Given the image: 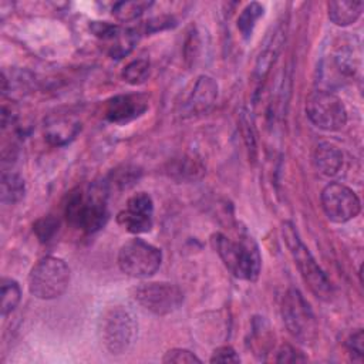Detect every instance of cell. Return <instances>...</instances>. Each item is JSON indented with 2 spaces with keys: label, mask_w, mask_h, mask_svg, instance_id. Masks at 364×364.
Wrapping results in <instances>:
<instances>
[{
  "label": "cell",
  "mask_w": 364,
  "mask_h": 364,
  "mask_svg": "<svg viewBox=\"0 0 364 364\" xmlns=\"http://www.w3.org/2000/svg\"><path fill=\"white\" fill-rule=\"evenodd\" d=\"M210 242L226 269L235 277L247 282L257 280L262 269V256L257 243L246 230H240L233 237L218 232L212 235Z\"/></svg>",
  "instance_id": "cell-1"
},
{
  "label": "cell",
  "mask_w": 364,
  "mask_h": 364,
  "mask_svg": "<svg viewBox=\"0 0 364 364\" xmlns=\"http://www.w3.org/2000/svg\"><path fill=\"white\" fill-rule=\"evenodd\" d=\"M108 196L109 189L105 181L94 182L85 193L80 188L71 191L65 203L67 220L85 233L100 230L108 220Z\"/></svg>",
  "instance_id": "cell-2"
},
{
  "label": "cell",
  "mask_w": 364,
  "mask_h": 364,
  "mask_svg": "<svg viewBox=\"0 0 364 364\" xmlns=\"http://www.w3.org/2000/svg\"><path fill=\"white\" fill-rule=\"evenodd\" d=\"M138 336L135 314L125 306L107 307L98 320V337L104 348L114 354H125Z\"/></svg>",
  "instance_id": "cell-3"
},
{
  "label": "cell",
  "mask_w": 364,
  "mask_h": 364,
  "mask_svg": "<svg viewBox=\"0 0 364 364\" xmlns=\"http://www.w3.org/2000/svg\"><path fill=\"white\" fill-rule=\"evenodd\" d=\"M282 235L283 240L286 242V246L294 260V264L297 266L303 280L309 286V289L313 291L314 296H317L321 300H330L333 296V286L326 273L321 270V267L317 264L316 259L310 253L309 247L301 242L299 232L296 226L291 222H284L282 226Z\"/></svg>",
  "instance_id": "cell-4"
},
{
  "label": "cell",
  "mask_w": 364,
  "mask_h": 364,
  "mask_svg": "<svg viewBox=\"0 0 364 364\" xmlns=\"http://www.w3.org/2000/svg\"><path fill=\"white\" fill-rule=\"evenodd\" d=\"M71 273L67 263L55 256L40 259L28 274V291L40 300L61 297L70 286Z\"/></svg>",
  "instance_id": "cell-5"
},
{
  "label": "cell",
  "mask_w": 364,
  "mask_h": 364,
  "mask_svg": "<svg viewBox=\"0 0 364 364\" xmlns=\"http://www.w3.org/2000/svg\"><path fill=\"white\" fill-rule=\"evenodd\" d=\"M282 317L287 331L299 343L311 344L317 338L316 316L297 289H289L282 303Z\"/></svg>",
  "instance_id": "cell-6"
},
{
  "label": "cell",
  "mask_w": 364,
  "mask_h": 364,
  "mask_svg": "<svg viewBox=\"0 0 364 364\" xmlns=\"http://www.w3.org/2000/svg\"><path fill=\"white\" fill-rule=\"evenodd\" d=\"M161 250L138 237L125 242L118 252V266L121 272L134 279L154 276L161 267Z\"/></svg>",
  "instance_id": "cell-7"
},
{
  "label": "cell",
  "mask_w": 364,
  "mask_h": 364,
  "mask_svg": "<svg viewBox=\"0 0 364 364\" xmlns=\"http://www.w3.org/2000/svg\"><path fill=\"white\" fill-rule=\"evenodd\" d=\"M306 115L323 131H340L347 124V109L343 100L330 90H314L306 100Z\"/></svg>",
  "instance_id": "cell-8"
},
{
  "label": "cell",
  "mask_w": 364,
  "mask_h": 364,
  "mask_svg": "<svg viewBox=\"0 0 364 364\" xmlns=\"http://www.w3.org/2000/svg\"><path fill=\"white\" fill-rule=\"evenodd\" d=\"M135 301L155 316H168L183 303V291L169 282L141 283L132 291Z\"/></svg>",
  "instance_id": "cell-9"
},
{
  "label": "cell",
  "mask_w": 364,
  "mask_h": 364,
  "mask_svg": "<svg viewBox=\"0 0 364 364\" xmlns=\"http://www.w3.org/2000/svg\"><path fill=\"white\" fill-rule=\"evenodd\" d=\"M320 200L326 216L334 223H346L354 219L361 210V202L357 193L338 182L326 185L321 191Z\"/></svg>",
  "instance_id": "cell-10"
},
{
  "label": "cell",
  "mask_w": 364,
  "mask_h": 364,
  "mask_svg": "<svg viewBox=\"0 0 364 364\" xmlns=\"http://www.w3.org/2000/svg\"><path fill=\"white\" fill-rule=\"evenodd\" d=\"M117 223L129 233H146L154 225V200L146 192H136L128 198L125 209L118 212Z\"/></svg>",
  "instance_id": "cell-11"
},
{
  "label": "cell",
  "mask_w": 364,
  "mask_h": 364,
  "mask_svg": "<svg viewBox=\"0 0 364 364\" xmlns=\"http://www.w3.org/2000/svg\"><path fill=\"white\" fill-rule=\"evenodd\" d=\"M148 109V100L142 94H119L105 104V118L114 124H127Z\"/></svg>",
  "instance_id": "cell-12"
},
{
  "label": "cell",
  "mask_w": 364,
  "mask_h": 364,
  "mask_svg": "<svg viewBox=\"0 0 364 364\" xmlns=\"http://www.w3.org/2000/svg\"><path fill=\"white\" fill-rule=\"evenodd\" d=\"M219 94V87L215 78L210 75L202 74L199 75L193 85L192 90L185 101V112L189 115H202L206 114L216 102Z\"/></svg>",
  "instance_id": "cell-13"
},
{
  "label": "cell",
  "mask_w": 364,
  "mask_h": 364,
  "mask_svg": "<svg viewBox=\"0 0 364 364\" xmlns=\"http://www.w3.org/2000/svg\"><path fill=\"white\" fill-rule=\"evenodd\" d=\"M284 41H286V26L282 23L269 36V38L266 40V43L256 60L252 77H253V82L257 88L263 84L264 78L267 77L270 67L274 64L277 55L282 51V47L284 46Z\"/></svg>",
  "instance_id": "cell-14"
},
{
  "label": "cell",
  "mask_w": 364,
  "mask_h": 364,
  "mask_svg": "<svg viewBox=\"0 0 364 364\" xmlns=\"http://www.w3.org/2000/svg\"><path fill=\"white\" fill-rule=\"evenodd\" d=\"M81 124L73 117L54 115L44 122V136L51 145H65L80 132Z\"/></svg>",
  "instance_id": "cell-15"
},
{
  "label": "cell",
  "mask_w": 364,
  "mask_h": 364,
  "mask_svg": "<svg viewBox=\"0 0 364 364\" xmlns=\"http://www.w3.org/2000/svg\"><path fill=\"white\" fill-rule=\"evenodd\" d=\"M316 169L324 176H334L343 168L344 156L341 149L331 142H320L313 154Z\"/></svg>",
  "instance_id": "cell-16"
},
{
  "label": "cell",
  "mask_w": 364,
  "mask_h": 364,
  "mask_svg": "<svg viewBox=\"0 0 364 364\" xmlns=\"http://www.w3.org/2000/svg\"><path fill=\"white\" fill-rule=\"evenodd\" d=\"M364 1L361 0H338L327 3V14L331 23L340 27L354 24L363 14Z\"/></svg>",
  "instance_id": "cell-17"
},
{
  "label": "cell",
  "mask_w": 364,
  "mask_h": 364,
  "mask_svg": "<svg viewBox=\"0 0 364 364\" xmlns=\"http://www.w3.org/2000/svg\"><path fill=\"white\" fill-rule=\"evenodd\" d=\"M26 192L24 179L16 172H3L0 182L1 202L6 205H14L23 199Z\"/></svg>",
  "instance_id": "cell-18"
},
{
  "label": "cell",
  "mask_w": 364,
  "mask_h": 364,
  "mask_svg": "<svg viewBox=\"0 0 364 364\" xmlns=\"http://www.w3.org/2000/svg\"><path fill=\"white\" fill-rule=\"evenodd\" d=\"M141 175V171L135 166H122V168H118L115 171H112L108 178L105 179V183L109 189V192L112 189H117V191H124V189H128L131 188L139 178Z\"/></svg>",
  "instance_id": "cell-19"
},
{
  "label": "cell",
  "mask_w": 364,
  "mask_h": 364,
  "mask_svg": "<svg viewBox=\"0 0 364 364\" xmlns=\"http://www.w3.org/2000/svg\"><path fill=\"white\" fill-rule=\"evenodd\" d=\"M21 300V289L20 284L11 277L1 279V316L13 313Z\"/></svg>",
  "instance_id": "cell-20"
},
{
  "label": "cell",
  "mask_w": 364,
  "mask_h": 364,
  "mask_svg": "<svg viewBox=\"0 0 364 364\" xmlns=\"http://www.w3.org/2000/svg\"><path fill=\"white\" fill-rule=\"evenodd\" d=\"M169 173L181 181H192L198 179L203 173V166L198 159L192 156H182L171 165Z\"/></svg>",
  "instance_id": "cell-21"
},
{
  "label": "cell",
  "mask_w": 364,
  "mask_h": 364,
  "mask_svg": "<svg viewBox=\"0 0 364 364\" xmlns=\"http://www.w3.org/2000/svg\"><path fill=\"white\" fill-rule=\"evenodd\" d=\"M151 6H152V1H145V0L119 1L112 6V16L119 21H132L139 16H142Z\"/></svg>",
  "instance_id": "cell-22"
},
{
  "label": "cell",
  "mask_w": 364,
  "mask_h": 364,
  "mask_svg": "<svg viewBox=\"0 0 364 364\" xmlns=\"http://www.w3.org/2000/svg\"><path fill=\"white\" fill-rule=\"evenodd\" d=\"M264 7L260 3H250L247 4L237 17V28L243 38H249L256 27V23L263 16Z\"/></svg>",
  "instance_id": "cell-23"
},
{
  "label": "cell",
  "mask_w": 364,
  "mask_h": 364,
  "mask_svg": "<svg viewBox=\"0 0 364 364\" xmlns=\"http://www.w3.org/2000/svg\"><path fill=\"white\" fill-rule=\"evenodd\" d=\"M149 73H151L149 61L146 58H136L129 61L124 67L121 77L129 85H141L148 80Z\"/></svg>",
  "instance_id": "cell-24"
},
{
  "label": "cell",
  "mask_w": 364,
  "mask_h": 364,
  "mask_svg": "<svg viewBox=\"0 0 364 364\" xmlns=\"http://www.w3.org/2000/svg\"><path fill=\"white\" fill-rule=\"evenodd\" d=\"M58 226H60V222L58 219H55L54 216L51 215H47V216H43L40 219H37L33 225V230L36 233V236L38 237L40 242L46 243L48 242L50 239H53V236L57 233L58 230Z\"/></svg>",
  "instance_id": "cell-25"
},
{
  "label": "cell",
  "mask_w": 364,
  "mask_h": 364,
  "mask_svg": "<svg viewBox=\"0 0 364 364\" xmlns=\"http://www.w3.org/2000/svg\"><path fill=\"white\" fill-rule=\"evenodd\" d=\"M90 31L101 40H117L121 36L122 28L108 21H91Z\"/></svg>",
  "instance_id": "cell-26"
},
{
  "label": "cell",
  "mask_w": 364,
  "mask_h": 364,
  "mask_svg": "<svg viewBox=\"0 0 364 364\" xmlns=\"http://www.w3.org/2000/svg\"><path fill=\"white\" fill-rule=\"evenodd\" d=\"M240 127H242V135L245 139V144L247 146L249 155L252 158H255L256 154V138H255V128H253V122L252 118L249 115V112L243 111L240 114Z\"/></svg>",
  "instance_id": "cell-27"
},
{
  "label": "cell",
  "mask_w": 364,
  "mask_h": 364,
  "mask_svg": "<svg viewBox=\"0 0 364 364\" xmlns=\"http://www.w3.org/2000/svg\"><path fill=\"white\" fill-rule=\"evenodd\" d=\"M164 363H176V364H193L202 363V360L192 351L186 348H172L168 350L162 358Z\"/></svg>",
  "instance_id": "cell-28"
},
{
  "label": "cell",
  "mask_w": 364,
  "mask_h": 364,
  "mask_svg": "<svg viewBox=\"0 0 364 364\" xmlns=\"http://www.w3.org/2000/svg\"><path fill=\"white\" fill-rule=\"evenodd\" d=\"M346 346L348 348L351 360L361 363L363 361V354H364V334H363V328H358L354 333H351L350 337L347 338Z\"/></svg>",
  "instance_id": "cell-29"
},
{
  "label": "cell",
  "mask_w": 364,
  "mask_h": 364,
  "mask_svg": "<svg viewBox=\"0 0 364 364\" xmlns=\"http://www.w3.org/2000/svg\"><path fill=\"white\" fill-rule=\"evenodd\" d=\"M274 360L277 363H300V361H307V357L296 347L290 344H283L277 350V355Z\"/></svg>",
  "instance_id": "cell-30"
},
{
  "label": "cell",
  "mask_w": 364,
  "mask_h": 364,
  "mask_svg": "<svg viewBox=\"0 0 364 364\" xmlns=\"http://www.w3.org/2000/svg\"><path fill=\"white\" fill-rule=\"evenodd\" d=\"M199 48H200V40L199 36L196 33V30H191L188 33L186 41H185V47H183V54H185V60L188 64H192L199 54Z\"/></svg>",
  "instance_id": "cell-31"
},
{
  "label": "cell",
  "mask_w": 364,
  "mask_h": 364,
  "mask_svg": "<svg viewBox=\"0 0 364 364\" xmlns=\"http://www.w3.org/2000/svg\"><path fill=\"white\" fill-rule=\"evenodd\" d=\"M209 361L210 363H240V357L233 347L220 346L213 350Z\"/></svg>",
  "instance_id": "cell-32"
}]
</instances>
